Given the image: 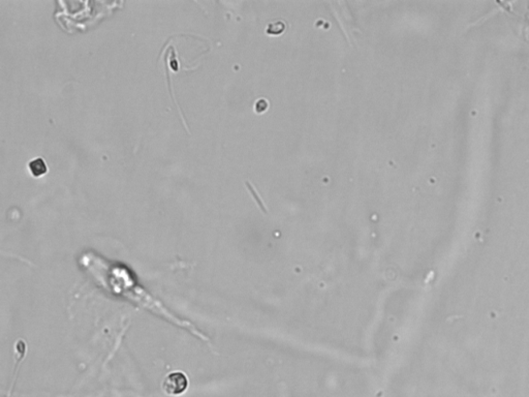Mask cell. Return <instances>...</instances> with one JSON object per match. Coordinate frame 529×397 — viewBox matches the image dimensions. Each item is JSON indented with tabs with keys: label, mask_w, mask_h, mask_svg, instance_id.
Instances as JSON below:
<instances>
[{
	"label": "cell",
	"mask_w": 529,
	"mask_h": 397,
	"mask_svg": "<svg viewBox=\"0 0 529 397\" xmlns=\"http://www.w3.org/2000/svg\"><path fill=\"white\" fill-rule=\"evenodd\" d=\"M92 267H94L92 269L90 268L92 274L97 277L100 284L109 289L110 292L116 295L123 296L131 302L138 303L140 307L154 313L156 316L162 317L172 324H176L181 328L187 329L189 332L193 333L195 337L202 339L203 341H208V339L203 335L193 325H191L189 322H184L177 317H175L158 300L154 299L150 294L137 285L134 281V276L131 277V272L126 267L108 266V264L101 258H94Z\"/></svg>",
	"instance_id": "obj_1"
},
{
	"label": "cell",
	"mask_w": 529,
	"mask_h": 397,
	"mask_svg": "<svg viewBox=\"0 0 529 397\" xmlns=\"http://www.w3.org/2000/svg\"><path fill=\"white\" fill-rule=\"evenodd\" d=\"M188 380L181 372L169 374L162 382V389L169 395H180L186 391Z\"/></svg>",
	"instance_id": "obj_2"
},
{
	"label": "cell",
	"mask_w": 529,
	"mask_h": 397,
	"mask_svg": "<svg viewBox=\"0 0 529 397\" xmlns=\"http://www.w3.org/2000/svg\"><path fill=\"white\" fill-rule=\"evenodd\" d=\"M29 170H30L31 174L36 177H40V176H43L47 173L48 171V168H47V165L45 163V161L41 158H38L36 159L35 161H31L30 163H29Z\"/></svg>",
	"instance_id": "obj_3"
},
{
	"label": "cell",
	"mask_w": 529,
	"mask_h": 397,
	"mask_svg": "<svg viewBox=\"0 0 529 397\" xmlns=\"http://www.w3.org/2000/svg\"><path fill=\"white\" fill-rule=\"evenodd\" d=\"M245 185H246V187H247V189H248L249 193L251 194V196H252V197L254 198V200H255L256 204L258 205L259 209H260V210H261V211H262L263 213H267L268 211H267V209H266V206H264V204H263V202H262L261 198H260V197H259V195L257 194V192H256L255 188L253 187V185H251V183H250L249 181H245Z\"/></svg>",
	"instance_id": "obj_4"
}]
</instances>
